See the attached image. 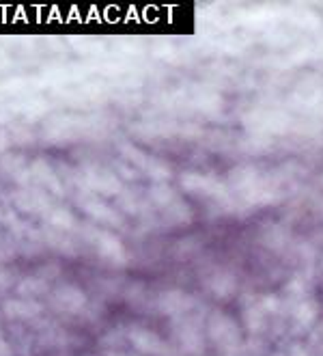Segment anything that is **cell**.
<instances>
[{"mask_svg":"<svg viewBox=\"0 0 323 356\" xmlns=\"http://www.w3.org/2000/svg\"><path fill=\"white\" fill-rule=\"evenodd\" d=\"M41 307L35 301H26V298H15V301L5 303V313L11 320H30V317L39 315Z\"/></svg>","mask_w":323,"mask_h":356,"instance_id":"6da1fadb","label":"cell"},{"mask_svg":"<svg viewBox=\"0 0 323 356\" xmlns=\"http://www.w3.org/2000/svg\"><path fill=\"white\" fill-rule=\"evenodd\" d=\"M54 303L59 305L63 311H78L84 307V294L80 290H75V287H61L59 292L54 294Z\"/></svg>","mask_w":323,"mask_h":356,"instance_id":"7a4b0ae2","label":"cell"},{"mask_svg":"<svg viewBox=\"0 0 323 356\" xmlns=\"http://www.w3.org/2000/svg\"><path fill=\"white\" fill-rule=\"evenodd\" d=\"M48 290V283L37 276H30V278H24L20 285H17V294H20L22 298H26V301H30V298L39 296V294H46Z\"/></svg>","mask_w":323,"mask_h":356,"instance_id":"3957f363","label":"cell"},{"mask_svg":"<svg viewBox=\"0 0 323 356\" xmlns=\"http://www.w3.org/2000/svg\"><path fill=\"white\" fill-rule=\"evenodd\" d=\"M33 175H35L37 179H39L44 186H48L50 190L59 193V179L54 177L52 168H50L46 162H35V166H33Z\"/></svg>","mask_w":323,"mask_h":356,"instance_id":"277c9868","label":"cell"},{"mask_svg":"<svg viewBox=\"0 0 323 356\" xmlns=\"http://www.w3.org/2000/svg\"><path fill=\"white\" fill-rule=\"evenodd\" d=\"M131 339H134V344H136L140 350H145V352L158 348V339H156V337H154V335H149V332H142V330L131 332Z\"/></svg>","mask_w":323,"mask_h":356,"instance_id":"5b68a950","label":"cell"},{"mask_svg":"<svg viewBox=\"0 0 323 356\" xmlns=\"http://www.w3.org/2000/svg\"><path fill=\"white\" fill-rule=\"evenodd\" d=\"M48 218H50L52 224H56V227H61V229H69V227H71V222H73V218H71L69 212H65V210H56V212H52Z\"/></svg>","mask_w":323,"mask_h":356,"instance_id":"8992f818","label":"cell"},{"mask_svg":"<svg viewBox=\"0 0 323 356\" xmlns=\"http://www.w3.org/2000/svg\"><path fill=\"white\" fill-rule=\"evenodd\" d=\"M13 285V278H11V272L7 268L0 266V294L7 292L9 287Z\"/></svg>","mask_w":323,"mask_h":356,"instance_id":"52a82bcc","label":"cell"},{"mask_svg":"<svg viewBox=\"0 0 323 356\" xmlns=\"http://www.w3.org/2000/svg\"><path fill=\"white\" fill-rule=\"evenodd\" d=\"M0 356H11V346H9L7 339H5L3 328H0Z\"/></svg>","mask_w":323,"mask_h":356,"instance_id":"ba28073f","label":"cell"}]
</instances>
